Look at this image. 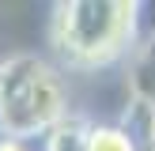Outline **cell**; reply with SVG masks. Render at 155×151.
I'll use <instances>...</instances> for the list:
<instances>
[{
  "instance_id": "cell-1",
  "label": "cell",
  "mask_w": 155,
  "mask_h": 151,
  "mask_svg": "<svg viewBox=\"0 0 155 151\" xmlns=\"http://www.w3.org/2000/svg\"><path fill=\"white\" fill-rule=\"evenodd\" d=\"M136 0H57L49 8L45 42L64 72H102L140 49Z\"/></svg>"
},
{
  "instance_id": "cell-2",
  "label": "cell",
  "mask_w": 155,
  "mask_h": 151,
  "mask_svg": "<svg viewBox=\"0 0 155 151\" xmlns=\"http://www.w3.org/2000/svg\"><path fill=\"white\" fill-rule=\"evenodd\" d=\"M64 68L45 53H12L0 60V136L42 143L72 117Z\"/></svg>"
},
{
  "instance_id": "cell-3",
  "label": "cell",
  "mask_w": 155,
  "mask_h": 151,
  "mask_svg": "<svg viewBox=\"0 0 155 151\" xmlns=\"http://www.w3.org/2000/svg\"><path fill=\"white\" fill-rule=\"evenodd\" d=\"M87 151H151V143L136 140L121 121H91L87 125Z\"/></svg>"
},
{
  "instance_id": "cell-4",
  "label": "cell",
  "mask_w": 155,
  "mask_h": 151,
  "mask_svg": "<svg viewBox=\"0 0 155 151\" xmlns=\"http://www.w3.org/2000/svg\"><path fill=\"white\" fill-rule=\"evenodd\" d=\"M87 125H91V117L72 113L61 128H53L42 140V151H87Z\"/></svg>"
},
{
  "instance_id": "cell-5",
  "label": "cell",
  "mask_w": 155,
  "mask_h": 151,
  "mask_svg": "<svg viewBox=\"0 0 155 151\" xmlns=\"http://www.w3.org/2000/svg\"><path fill=\"white\" fill-rule=\"evenodd\" d=\"M0 151H42V143L15 140V136H0Z\"/></svg>"
},
{
  "instance_id": "cell-6",
  "label": "cell",
  "mask_w": 155,
  "mask_h": 151,
  "mask_svg": "<svg viewBox=\"0 0 155 151\" xmlns=\"http://www.w3.org/2000/svg\"><path fill=\"white\" fill-rule=\"evenodd\" d=\"M151 151H155V143H151Z\"/></svg>"
}]
</instances>
